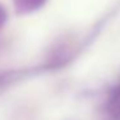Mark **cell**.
<instances>
[{
  "label": "cell",
  "instance_id": "2",
  "mask_svg": "<svg viewBox=\"0 0 120 120\" xmlns=\"http://www.w3.org/2000/svg\"><path fill=\"white\" fill-rule=\"evenodd\" d=\"M5 11L3 9V7L0 5V27L3 26V23H4V21H5Z\"/></svg>",
  "mask_w": 120,
  "mask_h": 120
},
{
  "label": "cell",
  "instance_id": "1",
  "mask_svg": "<svg viewBox=\"0 0 120 120\" xmlns=\"http://www.w3.org/2000/svg\"><path fill=\"white\" fill-rule=\"evenodd\" d=\"M43 0H14L16 7L19 11H30L41 4Z\"/></svg>",
  "mask_w": 120,
  "mask_h": 120
}]
</instances>
